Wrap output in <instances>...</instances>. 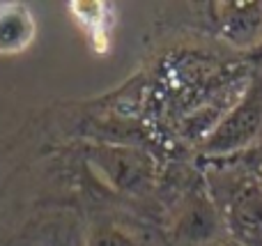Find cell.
<instances>
[{"instance_id": "277c9868", "label": "cell", "mask_w": 262, "mask_h": 246, "mask_svg": "<svg viewBox=\"0 0 262 246\" xmlns=\"http://www.w3.org/2000/svg\"><path fill=\"white\" fill-rule=\"evenodd\" d=\"M35 16L26 5L3 3L0 5V53H21L35 39Z\"/></svg>"}, {"instance_id": "5b68a950", "label": "cell", "mask_w": 262, "mask_h": 246, "mask_svg": "<svg viewBox=\"0 0 262 246\" xmlns=\"http://www.w3.org/2000/svg\"><path fill=\"white\" fill-rule=\"evenodd\" d=\"M260 166H262V161H260Z\"/></svg>"}, {"instance_id": "7a4b0ae2", "label": "cell", "mask_w": 262, "mask_h": 246, "mask_svg": "<svg viewBox=\"0 0 262 246\" xmlns=\"http://www.w3.org/2000/svg\"><path fill=\"white\" fill-rule=\"evenodd\" d=\"M226 223L239 246H262V177L237 175L226 198Z\"/></svg>"}, {"instance_id": "3957f363", "label": "cell", "mask_w": 262, "mask_h": 246, "mask_svg": "<svg viewBox=\"0 0 262 246\" xmlns=\"http://www.w3.org/2000/svg\"><path fill=\"white\" fill-rule=\"evenodd\" d=\"M221 35L242 49L262 41V3H221L214 7Z\"/></svg>"}, {"instance_id": "6da1fadb", "label": "cell", "mask_w": 262, "mask_h": 246, "mask_svg": "<svg viewBox=\"0 0 262 246\" xmlns=\"http://www.w3.org/2000/svg\"><path fill=\"white\" fill-rule=\"evenodd\" d=\"M262 141V69L251 76L244 95L219 120L205 141L209 154H232Z\"/></svg>"}]
</instances>
